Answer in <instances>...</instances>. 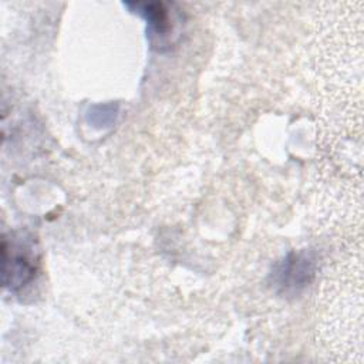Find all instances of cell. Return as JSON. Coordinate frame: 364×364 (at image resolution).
Segmentation results:
<instances>
[{"label": "cell", "mask_w": 364, "mask_h": 364, "mask_svg": "<svg viewBox=\"0 0 364 364\" xmlns=\"http://www.w3.org/2000/svg\"><path fill=\"white\" fill-rule=\"evenodd\" d=\"M140 13H142L147 22L156 28L158 35H164L168 30V16L167 10L161 3H149V5H138Z\"/></svg>", "instance_id": "6da1fadb"}]
</instances>
